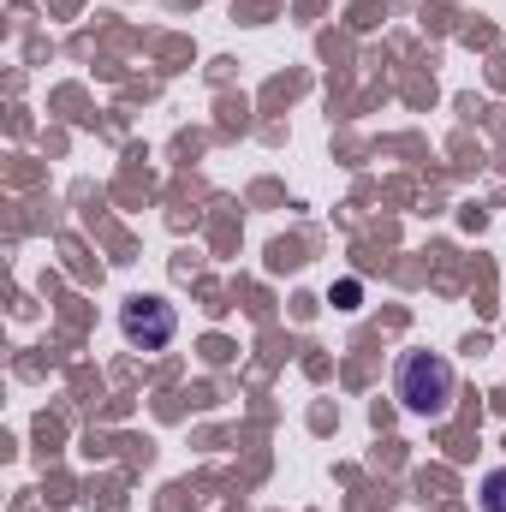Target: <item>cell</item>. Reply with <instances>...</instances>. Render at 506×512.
Returning <instances> with one entry per match:
<instances>
[{
	"mask_svg": "<svg viewBox=\"0 0 506 512\" xmlns=\"http://www.w3.org/2000/svg\"><path fill=\"white\" fill-rule=\"evenodd\" d=\"M453 364L441 352H405L399 358V376H393V393L411 417H447L453 411Z\"/></svg>",
	"mask_w": 506,
	"mask_h": 512,
	"instance_id": "1",
	"label": "cell"
},
{
	"mask_svg": "<svg viewBox=\"0 0 506 512\" xmlns=\"http://www.w3.org/2000/svg\"><path fill=\"white\" fill-rule=\"evenodd\" d=\"M120 334H126L137 352H161V346H173V334H179V310H173L167 298L137 292V298L120 304Z\"/></svg>",
	"mask_w": 506,
	"mask_h": 512,
	"instance_id": "2",
	"label": "cell"
},
{
	"mask_svg": "<svg viewBox=\"0 0 506 512\" xmlns=\"http://www.w3.org/2000/svg\"><path fill=\"white\" fill-rule=\"evenodd\" d=\"M477 501H483V512H506V465H495V471L483 477V489H477Z\"/></svg>",
	"mask_w": 506,
	"mask_h": 512,
	"instance_id": "3",
	"label": "cell"
},
{
	"mask_svg": "<svg viewBox=\"0 0 506 512\" xmlns=\"http://www.w3.org/2000/svg\"><path fill=\"white\" fill-rule=\"evenodd\" d=\"M334 298H340V310H352V304H358V280H340Z\"/></svg>",
	"mask_w": 506,
	"mask_h": 512,
	"instance_id": "4",
	"label": "cell"
}]
</instances>
